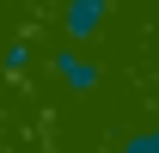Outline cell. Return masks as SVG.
<instances>
[{
	"instance_id": "2",
	"label": "cell",
	"mask_w": 159,
	"mask_h": 153,
	"mask_svg": "<svg viewBox=\"0 0 159 153\" xmlns=\"http://www.w3.org/2000/svg\"><path fill=\"white\" fill-rule=\"evenodd\" d=\"M55 80L67 92H92V86H98V61H86L80 49H61L55 55Z\"/></svg>"
},
{
	"instance_id": "3",
	"label": "cell",
	"mask_w": 159,
	"mask_h": 153,
	"mask_svg": "<svg viewBox=\"0 0 159 153\" xmlns=\"http://www.w3.org/2000/svg\"><path fill=\"white\" fill-rule=\"evenodd\" d=\"M122 153H159V123H153V129H141V135H129Z\"/></svg>"
},
{
	"instance_id": "1",
	"label": "cell",
	"mask_w": 159,
	"mask_h": 153,
	"mask_svg": "<svg viewBox=\"0 0 159 153\" xmlns=\"http://www.w3.org/2000/svg\"><path fill=\"white\" fill-rule=\"evenodd\" d=\"M110 19V0H61V31L67 43H92Z\"/></svg>"
}]
</instances>
